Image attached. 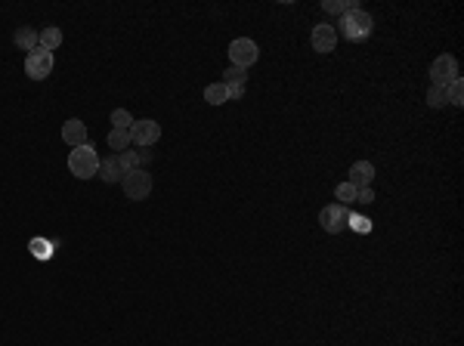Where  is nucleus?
<instances>
[{
    "instance_id": "f257e3e1",
    "label": "nucleus",
    "mask_w": 464,
    "mask_h": 346,
    "mask_svg": "<svg viewBox=\"0 0 464 346\" xmlns=\"http://www.w3.org/2000/svg\"><path fill=\"white\" fill-rule=\"evenodd\" d=\"M337 34H341L344 40H353V44H362V40L372 38L374 31V19L372 13H365V10H356V13H344L341 19H337Z\"/></svg>"
},
{
    "instance_id": "f03ea898",
    "label": "nucleus",
    "mask_w": 464,
    "mask_h": 346,
    "mask_svg": "<svg viewBox=\"0 0 464 346\" xmlns=\"http://www.w3.org/2000/svg\"><path fill=\"white\" fill-rule=\"evenodd\" d=\"M68 170L75 173L77 180H90V176H96V170H99V155H96V148L87 142V146H77V148H71V155H68Z\"/></svg>"
},
{
    "instance_id": "7ed1b4c3",
    "label": "nucleus",
    "mask_w": 464,
    "mask_h": 346,
    "mask_svg": "<svg viewBox=\"0 0 464 346\" xmlns=\"http://www.w3.org/2000/svg\"><path fill=\"white\" fill-rule=\"evenodd\" d=\"M53 68H56V59H53L50 50L34 46L31 53H25V75L31 77V81H44V77H50Z\"/></svg>"
},
{
    "instance_id": "20e7f679",
    "label": "nucleus",
    "mask_w": 464,
    "mask_h": 346,
    "mask_svg": "<svg viewBox=\"0 0 464 346\" xmlns=\"http://www.w3.org/2000/svg\"><path fill=\"white\" fill-rule=\"evenodd\" d=\"M124 195L130 201H146L152 195V173L149 170H133V173H124Z\"/></svg>"
},
{
    "instance_id": "39448f33",
    "label": "nucleus",
    "mask_w": 464,
    "mask_h": 346,
    "mask_svg": "<svg viewBox=\"0 0 464 346\" xmlns=\"http://www.w3.org/2000/svg\"><path fill=\"white\" fill-rule=\"evenodd\" d=\"M455 77H458V59L455 56L443 53V56L433 59V65H430V87H443V90H446Z\"/></svg>"
},
{
    "instance_id": "423d86ee",
    "label": "nucleus",
    "mask_w": 464,
    "mask_h": 346,
    "mask_svg": "<svg viewBox=\"0 0 464 346\" xmlns=\"http://www.w3.org/2000/svg\"><path fill=\"white\" fill-rule=\"evenodd\" d=\"M162 139V124L158 121H133V127H130V142H133L136 148H152L155 142Z\"/></svg>"
},
{
    "instance_id": "0eeeda50",
    "label": "nucleus",
    "mask_w": 464,
    "mask_h": 346,
    "mask_svg": "<svg viewBox=\"0 0 464 346\" xmlns=\"http://www.w3.org/2000/svg\"><path fill=\"white\" fill-rule=\"evenodd\" d=\"M260 56V46L254 44L251 38H235L229 44V59L232 65H239V68H248V65H254Z\"/></svg>"
},
{
    "instance_id": "6e6552de",
    "label": "nucleus",
    "mask_w": 464,
    "mask_h": 346,
    "mask_svg": "<svg viewBox=\"0 0 464 346\" xmlns=\"http://www.w3.org/2000/svg\"><path fill=\"white\" fill-rule=\"evenodd\" d=\"M347 219H350V207H344V204H328L319 211V223H322V229L331 232V235L347 229Z\"/></svg>"
},
{
    "instance_id": "1a4fd4ad",
    "label": "nucleus",
    "mask_w": 464,
    "mask_h": 346,
    "mask_svg": "<svg viewBox=\"0 0 464 346\" xmlns=\"http://www.w3.org/2000/svg\"><path fill=\"white\" fill-rule=\"evenodd\" d=\"M309 44H313V50H316V53H331L337 46L335 25H328V22L316 25V28H313V34H309Z\"/></svg>"
},
{
    "instance_id": "9d476101",
    "label": "nucleus",
    "mask_w": 464,
    "mask_h": 346,
    "mask_svg": "<svg viewBox=\"0 0 464 346\" xmlns=\"http://www.w3.org/2000/svg\"><path fill=\"white\" fill-rule=\"evenodd\" d=\"M149 161H152V148H127V152L118 155V164H121V170H124V173L146 170Z\"/></svg>"
},
{
    "instance_id": "9b49d317",
    "label": "nucleus",
    "mask_w": 464,
    "mask_h": 346,
    "mask_svg": "<svg viewBox=\"0 0 464 346\" xmlns=\"http://www.w3.org/2000/svg\"><path fill=\"white\" fill-rule=\"evenodd\" d=\"M62 139L68 142L71 148L87 146V124H84V121H77V118L65 121V124H62Z\"/></svg>"
},
{
    "instance_id": "f8f14e48",
    "label": "nucleus",
    "mask_w": 464,
    "mask_h": 346,
    "mask_svg": "<svg viewBox=\"0 0 464 346\" xmlns=\"http://www.w3.org/2000/svg\"><path fill=\"white\" fill-rule=\"evenodd\" d=\"M372 180H374V164L372 161H356V164L350 167V173H347V183H353L356 189L372 186Z\"/></svg>"
},
{
    "instance_id": "ddd939ff",
    "label": "nucleus",
    "mask_w": 464,
    "mask_h": 346,
    "mask_svg": "<svg viewBox=\"0 0 464 346\" xmlns=\"http://www.w3.org/2000/svg\"><path fill=\"white\" fill-rule=\"evenodd\" d=\"M96 176L103 183H121L124 180V170L121 164H118V155H109V158H99V170Z\"/></svg>"
},
{
    "instance_id": "4468645a",
    "label": "nucleus",
    "mask_w": 464,
    "mask_h": 346,
    "mask_svg": "<svg viewBox=\"0 0 464 346\" xmlns=\"http://www.w3.org/2000/svg\"><path fill=\"white\" fill-rule=\"evenodd\" d=\"M62 44V28L56 25H47L44 31H38V46H44V50H56V46Z\"/></svg>"
},
{
    "instance_id": "2eb2a0df",
    "label": "nucleus",
    "mask_w": 464,
    "mask_h": 346,
    "mask_svg": "<svg viewBox=\"0 0 464 346\" xmlns=\"http://www.w3.org/2000/svg\"><path fill=\"white\" fill-rule=\"evenodd\" d=\"M13 44L19 46V50H28V53H31L34 46H38V31H34V28H28V25L16 28V34H13Z\"/></svg>"
},
{
    "instance_id": "dca6fc26",
    "label": "nucleus",
    "mask_w": 464,
    "mask_h": 346,
    "mask_svg": "<svg viewBox=\"0 0 464 346\" xmlns=\"http://www.w3.org/2000/svg\"><path fill=\"white\" fill-rule=\"evenodd\" d=\"M446 103L455 105V109H461V105H464V81H461V75H458L455 81L446 87Z\"/></svg>"
},
{
    "instance_id": "f3484780",
    "label": "nucleus",
    "mask_w": 464,
    "mask_h": 346,
    "mask_svg": "<svg viewBox=\"0 0 464 346\" xmlns=\"http://www.w3.org/2000/svg\"><path fill=\"white\" fill-rule=\"evenodd\" d=\"M109 146L115 148V155H121V152H127V148H133V142H130V130H115V127H112Z\"/></svg>"
},
{
    "instance_id": "a211bd4d",
    "label": "nucleus",
    "mask_w": 464,
    "mask_h": 346,
    "mask_svg": "<svg viewBox=\"0 0 464 346\" xmlns=\"http://www.w3.org/2000/svg\"><path fill=\"white\" fill-rule=\"evenodd\" d=\"M205 99H207L211 105L229 103V96H226V87H223V83H207V87H205Z\"/></svg>"
},
{
    "instance_id": "6ab92c4d",
    "label": "nucleus",
    "mask_w": 464,
    "mask_h": 346,
    "mask_svg": "<svg viewBox=\"0 0 464 346\" xmlns=\"http://www.w3.org/2000/svg\"><path fill=\"white\" fill-rule=\"evenodd\" d=\"M248 81V68H239V65H229V68L223 71V87H232V83H245Z\"/></svg>"
},
{
    "instance_id": "aec40b11",
    "label": "nucleus",
    "mask_w": 464,
    "mask_h": 346,
    "mask_svg": "<svg viewBox=\"0 0 464 346\" xmlns=\"http://www.w3.org/2000/svg\"><path fill=\"white\" fill-rule=\"evenodd\" d=\"M335 198H337V204H344V207L356 204V186L353 183H341V186L335 189Z\"/></svg>"
},
{
    "instance_id": "412c9836",
    "label": "nucleus",
    "mask_w": 464,
    "mask_h": 346,
    "mask_svg": "<svg viewBox=\"0 0 464 346\" xmlns=\"http://www.w3.org/2000/svg\"><path fill=\"white\" fill-rule=\"evenodd\" d=\"M112 124H115V130H130L133 127V115L127 109H115L112 111Z\"/></svg>"
},
{
    "instance_id": "4be33fe9",
    "label": "nucleus",
    "mask_w": 464,
    "mask_h": 346,
    "mask_svg": "<svg viewBox=\"0 0 464 346\" xmlns=\"http://www.w3.org/2000/svg\"><path fill=\"white\" fill-rule=\"evenodd\" d=\"M427 105H430V109H443L446 105V90L443 87H430V90H427Z\"/></svg>"
},
{
    "instance_id": "5701e85b",
    "label": "nucleus",
    "mask_w": 464,
    "mask_h": 346,
    "mask_svg": "<svg viewBox=\"0 0 464 346\" xmlns=\"http://www.w3.org/2000/svg\"><path fill=\"white\" fill-rule=\"evenodd\" d=\"M347 229H356V232H372V223H368L365 217H359V213H350V219H347Z\"/></svg>"
},
{
    "instance_id": "b1692460",
    "label": "nucleus",
    "mask_w": 464,
    "mask_h": 346,
    "mask_svg": "<svg viewBox=\"0 0 464 346\" xmlns=\"http://www.w3.org/2000/svg\"><path fill=\"white\" fill-rule=\"evenodd\" d=\"M372 201H374V189L372 186L356 189V204H372Z\"/></svg>"
},
{
    "instance_id": "393cba45",
    "label": "nucleus",
    "mask_w": 464,
    "mask_h": 346,
    "mask_svg": "<svg viewBox=\"0 0 464 346\" xmlns=\"http://www.w3.org/2000/svg\"><path fill=\"white\" fill-rule=\"evenodd\" d=\"M322 10L331 16H344V0H322Z\"/></svg>"
},
{
    "instance_id": "a878e982",
    "label": "nucleus",
    "mask_w": 464,
    "mask_h": 346,
    "mask_svg": "<svg viewBox=\"0 0 464 346\" xmlns=\"http://www.w3.org/2000/svg\"><path fill=\"white\" fill-rule=\"evenodd\" d=\"M226 96H229V99H242V96H245V83H232V87H226Z\"/></svg>"
}]
</instances>
